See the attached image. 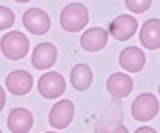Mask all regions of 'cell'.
Here are the masks:
<instances>
[{"label":"cell","instance_id":"cell-20","mask_svg":"<svg viewBox=\"0 0 160 133\" xmlns=\"http://www.w3.org/2000/svg\"><path fill=\"white\" fill-rule=\"evenodd\" d=\"M134 133H158L154 128L152 127H147V126H143V127H139Z\"/></svg>","mask_w":160,"mask_h":133},{"label":"cell","instance_id":"cell-9","mask_svg":"<svg viewBox=\"0 0 160 133\" xmlns=\"http://www.w3.org/2000/svg\"><path fill=\"white\" fill-rule=\"evenodd\" d=\"M57 49L56 46L51 43H41L36 45L32 56H31V62L32 66L38 70H46L50 69L55 65L57 60Z\"/></svg>","mask_w":160,"mask_h":133},{"label":"cell","instance_id":"cell-15","mask_svg":"<svg viewBox=\"0 0 160 133\" xmlns=\"http://www.w3.org/2000/svg\"><path fill=\"white\" fill-rule=\"evenodd\" d=\"M93 81V72L91 67L86 64H77L71 70L70 82L76 91H86L91 87Z\"/></svg>","mask_w":160,"mask_h":133},{"label":"cell","instance_id":"cell-22","mask_svg":"<svg viewBox=\"0 0 160 133\" xmlns=\"http://www.w3.org/2000/svg\"><path fill=\"white\" fill-rule=\"evenodd\" d=\"M0 133H2V132H1V131H0Z\"/></svg>","mask_w":160,"mask_h":133},{"label":"cell","instance_id":"cell-12","mask_svg":"<svg viewBox=\"0 0 160 133\" xmlns=\"http://www.w3.org/2000/svg\"><path fill=\"white\" fill-rule=\"evenodd\" d=\"M107 90L113 98H124L133 91V80L123 72H114L107 80Z\"/></svg>","mask_w":160,"mask_h":133},{"label":"cell","instance_id":"cell-1","mask_svg":"<svg viewBox=\"0 0 160 133\" xmlns=\"http://www.w3.org/2000/svg\"><path fill=\"white\" fill-rule=\"evenodd\" d=\"M88 21V9L82 3H71L66 5L60 15V24L62 29L68 33H78L87 26Z\"/></svg>","mask_w":160,"mask_h":133},{"label":"cell","instance_id":"cell-13","mask_svg":"<svg viewBox=\"0 0 160 133\" xmlns=\"http://www.w3.org/2000/svg\"><path fill=\"white\" fill-rule=\"evenodd\" d=\"M108 44V31L103 28H91L81 36V46L83 50L96 52Z\"/></svg>","mask_w":160,"mask_h":133},{"label":"cell","instance_id":"cell-6","mask_svg":"<svg viewBox=\"0 0 160 133\" xmlns=\"http://www.w3.org/2000/svg\"><path fill=\"white\" fill-rule=\"evenodd\" d=\"M138 30V20L128 14H122L114 18L109 26L108 33L112 35L113 39L118 41H127L134 36Z\"/></svg>","mask_w":160,"mask_h":133},{"label":"cell","instance_id":"cell-4","mask_svg":"<svg viewBox=\"0 0 160 133\" xmlns=\"http://www.w3.org/2000/svg\"><path fill=\"white\" fill-rule=\"evenodd\" d=\"M65 90H66V80L61 74L56 71L46 72L39 79L38 91L45 98L48 100L58 98L65 93Z\"/></svg>","mask_w":160,"mask_h":133},{"label":"cell","instance_id":"cell-3","mask_svg":"<svg viewBox=\"0 0 160 133\" xmlns=\"http://www.w3.org/2000/svg\"><path fill=\"white\" fill-rule=\"evenodd\" d=\"M132 116L140 122H147L157 117L159 113V100L149 92L137 96L132 103Z\"/></svg>","mask_w":160,"mask_h":133},{"label":"cell","instance_id":"cell-7","mask_svg":"<svg viewBox=\"0 0 160 133\" xmlns=\"http://www.w3.org/2000/svg\"><path fill=\"white\" fill-rule=\"evenodd\" d=\"M22 23L25 28L34 35H45L51 28V19L48 14L39 8L28 9L24 13Z\"/></svg>","mask_w":160,"mask_h":133},{"label":"cell","instance_id":"cell-19","mask_svg":"<svg viewBox=\"0 0 160 133\" xmlns=\"http://www.w3.org/2000/svg\"><path fill=\"white\" fill-rule=\"evenodd\" d=\"M5 102H6V93H5V90L0 86V112L5 106Z\"/></svg>","mask_w":160,"mask_h":133},{"label":"cell","instance_id":"cell-21","mask_svg":"<svg viewBox=\"0 0 160 133\" xmlns=\"http://www.w3.org/2000/svg\"><path fill=\"white\" fill-rule=\"evenodd\" d=\"M45 133H57V132H45Z\"/></svg>","mask_w":160,"mask_h":133},{"label":"cell","instance_id":"cell-2","mask_svg":"<svg viewBox=\"0 0 160 133\" xmlns=\"http://www.w3.org/2000/svg\"><path fill=\"white\" fill-rule=\"evenodd\" d=\"M30 49V41L28 36L18 30L6 33L0 40V50L2 55L9 60H21L24 59Z\"/></svg>","mask_w":160,"mask_h":133},{"label":"cell","instance_id":"cell-10","mask_svg":"<svg viewBox=\"0 0 160 133\" xmlns=\"http://www.w3.org/2000/svg\"><path fill=\"white\" fill-rule=\"evenodd\" d=\"M118 61L122 69L128 72L137 74L142 71L145 65V54L137 46H128L122 50Z\"/></svg>","mask_w":160,"mask_h":133},{"label":"cell","instance_id":"cell-16","mask_svg":"<svg viewBox=\"0 0 160 133\" xmlns=\"http://www.w3.org/2000/svg\"><path fill=\"white\" fill-rule=\"evenodd\" d=\"M15 21V14L11 9L0 5V31L12 26Z\"/></svg>","mask_w":160,"mask_h":133},{"label":"cell","instance_id":"cell-5","mask_svg":"<svg viewBox=\"0 0 160 133\" xmlns=\"http://www.w3.org/2000/svg\"><path fill=\"white\" fill-rule=\"evenodd\" d=\"M75 116V105L70 100H60L56 102L50 113H48V123L52 128L65 130L70 126Z\"/></svg>","mask_w":160,"mask_h":133},{"label":"cell","instance_id":"cell-8","mask_svg":"<svg viewBox=\"0 0 160 133\" xmlns=\"http://www.w3.org/2000/svg\"><path fill=\"white\" fill-rule=\"evenodd\" d=\"M34 85L32 75L25 70H15L6 76L5 86L8 91L15 96L28 95Z\"/></svg>","mask_w":160,"mask_h":133},{"label":"cell","instance_id":"cell-11","mask_svg":"<svg viewBox=\"0 0 160 133\" xmlns=\"http://www.w3.org/2000/svg\"><path fill=\"white\" fill-rule=\"evenodd\" d=\"M34 125L32 113L22 107L12 108L8 116V127L12 133H28Z\"/></svg>","mask_w":160,"mask_h":133},{"label":"cell","instance_id":"cell-17","mask_svg":"<svg viewBox=\"0 0 160 133\" xmlns=\"http://www.w3.org/2000/svg\"><path fill=\"white\" fill-rule=\"evenodd\" d=\"M125 6L132 13L142 14V13L147 11L152 6V1L150 0H127L125 1Z\"/></svg>","mask_w":160,"mask_h":133},{"label":"cell","instance_id":"cell-14","mask_svg":"<svg viewBox=\"0 0 160 133\" xmlns=\"http://www.w3.org/2000/svg\"><path fill=\"white\" fill-rule=\"evenodd\" d=\"M139 40L142 45L148 50H159L160 49V20L149 19L147 20L140 31Z\"/></svg>","mask_w":160,"mask_h":133},{"label":"cell","instance_id":"cell-18","mask_svg":"<svg viewBox=\"0 0 160 133\" xmlns=\"http://www.w3.org/2000/svg\"><path fill=\"white\" fill-rule=\"evenodd\" d=\"M99 133H129V130L124 125H116L109 128H104Z\"/></svg>","mask_w":160,"mask_h":133}]
</instances>
